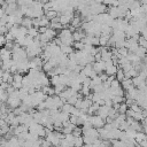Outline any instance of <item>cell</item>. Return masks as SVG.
Listing matches in <instances>:
<instances>
[{"label":"cell","instance_id":"cell-12","mask_svg":"<svg viewBox=\"0 0 147 147\" xmlns=\"http://www.w3.org/2000/svg\"><path fill=\"white\" fill-rule=\"evenodd\" d=\"M134 54H136L138 57H140V59L142 60V59H145V56L147 55V52H146V49H145L144 47H140V46H139Z\"/></svg>","mask_w":147,"mask_h":147},{"label":"cell","instance_id":"cell-35","mask_svg":"<svg viewBox=\"0 0 147 147\" xmlns=\"http://www.w3.org/2000/svg\"><path fill=\"white\" fill-rule=\"evenodd\" d=\"M91 83H92V79L90 78V77H86L84 80H83V83H82V85L83 86H88L90 87V85H91Z\"/></svg>","mask_w":147,"mask_h":147},{"label":"cell","instance_id":"cell-4","mask_svg":"<svg viewBox=\"0 0 147 147\" xmlns=\"http://www.w3.org/2000/svg\"><path fill=\"white\" fill-rule=\"evenodd\" d=\"M45 139L48 140V141L52 144V146H59V145H60V139L55 136V132H54V131H52L48 136H46Z\"/></svg>","mask_w":147,"mask_h":147},{"label":"cell","instance_id":"cell-38","mask_svg":"<svg viewBox=\"0 0 147 147\" xmlns=\"http://www.w3.org/2000/svg\"><path fill=\"white\" fill-rule=\"evenodd\" d=\"M105 106L108 107V108H111V107H113V101H111V99H105Z\"/></svg>","mask_w":147,"mask_h":147},{"label":"cell","instance_id":"cell-3","mask_svg":"<svg viewBox=\"0 0 147 147\" xmlns=\"http://www.w3.org/2000/svg\"><path fill=\"white\" fill-rule=\"evenodd\" d=\"M92 68H93V71H95L98 75L102 74V71L106 70V67H105V62H103V61L92 63Z\"/></svg>","mask_w":147,"mask_h":147},{"label":"cell","instance_id":"cell-16","mask_svg":"<svg viewBox=\"0 0 147 147\" xmlns=\"http://www.w3.org/2000/svg\"><path fill=\"white\" fill-rule=\"evenodd\" d=\"M28 36H30V37H32V38L38 37V36H39L38 29H36V28H30V29H28Z\"/></svg>","mask_w":147,"mask_h":147},{"label":"cell","instance_id":"cell-1","mask_svg":"<svg viewBox=\"0 0 147 147\" xmlns=\"http://www.w3.org/2000/svg\"><path fill=\"white\" fill-rule=\"evenodd\" d=\"M88 121H90V123H91L92 127H94V129H102V127L105 126V124H106L105 119H103V118H101V117H100V116H98V115L88 116Z\"/></svg>","mask_w":147,"mask_h":147},{"label":"cell","instance_id":"cell-40","mask_svg":"<svg viewBox=\"0 0 147 147\" xmlns=\"http://www.w3.org/2000/svg\"><path fill=\"white\" fill-rule=\"evenodd\" d=\"M94 60H95V62H100L101 61V53H96L94 55Z\"/></svg>","mask_w":147,"mask_h":147},{"label":"cell","instance_id":"cell-9","mask_svg":"<svg viewBox=\"0 0 147 147\" xmlns=\"http://www.w3.org/2000/svg\"><path fill=\"white\" fill-rule=\"evenodd\" d=\"M117 70H118V68L116 67V65H110V67H107L106 68V72L105 74H107L108 76H115L116 75V72H117Z\"/></svg>","mask_w":147,"mask_h":147},{"label":"cell","instance_id":"cell-46","mask_svg":"<svg viewBox=\"0 0 147 147\" xmlns=\"http://www.w3.org/2000/svg\"><path fill=\"white\" fill-rule=\"evenodd\" d=\"M0 61H1V57H0Z\"/></svg>","mask_w":147,"mask_h":147},{"label":"cell","instance_id":"cell-31","mask_svg":"<svg viewBox=\"0 0 147 147\" xmlns=\"http://www.w3.org/2000/svg\"><path fill=\"white\" fill-rule=\"evenodd\" d=\"M115 121H117V122L121 124V123H123V122L126 121V115H125V114H118V116H117V118H116Z\"/></svg>","mask_w":147,"mask_h":147},{"label":"cell","instance_id":"cell-11","mask_svg":"<svg viewBox=\"0 0 147 147\" xmlns=\"http://www.w3.org/2000/svg\"><path fill=\"white\" fill-rule=\"evenodd\" d=\"M121 86H122V88H123L124 91H127L131 86H133V85H132V79H131V78L124 79V80L121 83Z\"/></svg>","mask_w":147,"mask_h":147},{"label":"cell","instance_id":"cell-39","mask_svg":"<svg viewBox=\"0 0 147 147\" xmlns=\"http://www.w3.org/2000/svg\"><path fill=\"white\" fill-rule=\"evenodd\" d=\"M40 147H52V144H51L48 140L44 139L42 142H41V146H40Z\"/></svg>","mask_w":147,"mask_h":147},{"label":"cell","instance_id":"cell-7","mask_svg":"<svg viewBox=\"0 0 147 147\" xmlns=\"http://www.w3.org/2000/svg\"><path fill=\"white\" fill-rule=\"evenodd\" d=\"M82 72H83V74H84L86 77H90V78H91V76H92V72H93V68H92V64H86V65L83 68Z\"/></svg>","mask_w":147,"mask_h":147},{"label":"cell","instance_id":"cell-34","mask_svg":"<svg viewBox=\"0 0 147 147\" xmlns=\"http://www.w3.org/2000/svg\"><path fill=\"white\" fill-rule=\"evenodd\" d=\"M118 87H121V83H119L118 80L114 79V80H113V82L110 83V88L115 90V88H118Z\"/></svg>","mask_w":147,"mask_h":147},{"label":"cell","instance_id":"cell-41","mask_svg":"<svg viewBox=\"0 0 147 147\" xmlns=\"http://www.w3.org/2000/svg\"><path fill=\"white\" fill-rule=\"evenodd\" d=\"M6 44V39L5 36H0V47H3V45Z\"/></svg>","mask_w":147,"mask_h":147},{"label":"cell","instance_id":"cell-23","mask_svg":"<svg viewBox=\"0 0 147 147\" xmlns=\"http://www.w3.org/2000/svg\"><path fill=\"white\" fill-rule=\"evenodd\" d=\"M72 107H74V106H70V105H68V103H64V105L62 106V108H61V111H63V113L70 115V111H71Z\"/></svg>","mask_w":147,"mask_h":147},{"label":"cell","instance_id":"cell-6","mask_svg":"<svg viewBox=\"0 0 147 147\" xmlns=\"http://www.w3.org/2000/svg\"><path fill=\"white\" fill-rule=\"evenodd\" d=\"M21 26L26 28V29L33 28V26H32V18H29V17H23V18H22V22H21Z\"/></svg>","mask_w":147,"mask_h":147},{"label":"cell","instance_id":"cell-33","mask_svg":"<svg viewBox=\"0 0 147 147\" xmlns=\"http://www.w3.org/2000/svg\"><path fill=\"white\" fill-rule=\"evenodd\" d=\"M99 38L100 37H92L91 39V45L93 47H99Z\"/></svg>","mask_w":147,"mask_h":147},{"label":"cell","instance_id":"cell-27","mask_svg":"<svg viewBox=\"0 0 147 147\" xmlns=\"http://www.w3.org/2000/svg\"><path fill=\"white\" fill-rule=\"evenodd\" d=\"M130 109H131L132 111H134V113H140V114H141V113H142V110H144V109H142L140 106H138L137 103L132 105V106L130 107Z\"/></svg>","mask_w":147,"mask_h":147},{"label":"cell","instance_id":"cell-15","mask_svg":"<svg viewBox=\"0 0 147 147\" xmlns=\"http://www.w3.org/2000/svg\"><path fill=\"white\" fill-rule=\"evenodd\" d=\"M115 78H116V80H118L119 83H122L125 78H124V71L122 70V69H119L118 68V70H117V72H116V75H115Z\"/></svg>","mask_w":147,"mask_h":147},{"label":"cell","instance_id":"cell-26","mask_svg":"<svg viewBox=\"0 0 147 147\" xmlns=\"http://www.w3.org/2000/svg\"><path fill=\"white\" fill-rule=\"evenodd\" d=\"M41 69H42V71H45V72H49L53 68H52V65H51V63H49V62H44V64H42Z\"/></svg>","mask_w":147,"mask_h":147},{"label":"cell","instance_id":"cell-5","mask_svg":"<svg viewBox=\"0 0 147 147\" xmlns=\"http://www.w3.org/2000/svg\"><path fill=\"white\" fill-rule=\"evenodd\" d=\"M108 111H109V108H108V107H106V106H101V107L99 108V110L95 113V115H98V116H100L101 118L106 119V118L108 117Z\"/></svg>","mask_w":147,"mask_h":147},{"label":"cell","instance_id":"cell-22","mask_svg":"<svg viewBox=\"0 0 147 147\" xmlns=\"http://www.w3.org/2000/svg\"><path fill=\"white\" fill-rule=\"evenodd\" d=\"M22 80H23V75H21L18 72H16V74L13 75V82H15V83H22Z\"/></svg>","mask_w":147,"mask_h":147},{"label":"cell","instance_id":"cell-43","mask_svg":"<svg viewBox=\"0 0 147 147\" xmlns=\"http://www.w3.org/2000/svg\"><path fill=\"white\" fill-rule=\"evenodd\" d=\"M3 125H6V122H5L3 119H1V118H0V129H1Z\"/></svg>","mask_w":147,"mask_h":147},{"label":"cell","instance_id":"cell-45","mask_svg":"<svg viewBox=\"0 0 147 147\" xmlns=\"http://www.w3.org/2000/svg\"><path fill=\"white\" fill-rule=\"evenodd\" d=\"M54 147H60V146H54Z\"/></svg>","mask_w":147,"mask_h":147},{"label":"cell","instance_id":"cell-37","mask_svg":"<svg viewBox=\"0 0 147 147\" xmlns=\"http://www.w3.org/2000/svg\"><path fill=\"white\" fill-rule=\"evenodd\" d=\"M99 77H100V79H101V82L102 83H105V82H107V79H108V75L107 74H100V75H98Z\"/></svg>","mask_w":147,"mask_h":147},{"label":"cell","instance_id":"cell-14","mask_svg":"<svg viewBox=\"0 0 147 147\" xmlns=\"http://www.w3.org/2000/svg\"><path fill=\"white\" fill-rule=\"evenodd\" d=\"M49 39H51V41L54 39V38H56L57 37V32L55 31V30H53V29H47V31H46V33H45Z\"/></svg>","mask_w":147,"mask_h":147},{"label":"cell","instance_id":"cell-19","mask_svg":"<svg viewBox=\"0 0 147 147\" xmlns=\"http://www.w3.org/2000/svg\"><path fill=\"white\" fill-rule=\"evenodd\" d=\"M84 146V141H83V136L82 137H77L74 140V147H83Z\"/></svg>","mask_w":147,"mask_h":147},{"label":"cell","instance_id":"cell-36","mask_svg":"<svg viewBox=\"0 0 147 147\" xmlns=\"http://www.w3.org/2000/svg\"><path fill=\"white\" fill-rule=\"evenodd\" d=\"M64 139H65L67 141H69V142H74L75 137L72 136V133H70V134H65V136H64Z\"/></svg>","mask_w":147,"mask_h":147},{"label":"cell","instance_id":"cell-29","mask_svg":"<svg viewBox=\"0 0 147 147\" xmlns=\"http://www.w3.org/2000/svg\"><path fill=\"white\" fill-rule=\"evenodd\" d=\"M138 45H139L140 47H144V48H145V47L147 46V40H146L142 36H140L139 39H138Z\"/></svg>","mask_w":147,"mask_h":147},{"label":"cell","instance_id":"cell-21","mask_svg":"<svg viewBox=\"0 0 147 147\" xmlns=\"http://www.w3.org/2000/svg\"><path fill=\"white\" fill-rule=\"evenodd\" d=\"M72 136H74L75 138H77V137H82V136H83V130H82V127L76 126V127L74 129V131H72Z\"/></svg>","mask_w":147,"mask_h":147},{"label":"cell","instance_id":"cell-44","mask_svg":"<svg viewBox=\"0 0 147 147\" xmlns=\"http://www.w3.org/2000/svg\"><path fill=\"white\" fill-rule=\"evenodd\" d=\"M145 49H146V52H147V46H146V47H145Z\"/></svg>","mask_w":147,"mask_h":147},{"label":"cell","instance_id":"cell-30","mask_svg":"<svg viewBox=\"0 0 147 147\" xmlns=\"http://www.w3.org/2000/svg\"><path fill=\"white\" fill-rule=\"evenodd\" d=\"M77 100H78V99H77V96H76V94H75V95L70 96V98L67 100V103L70 105V106H75V103L77 102Z\"/></svg>","mask_w":147,"mask_h":147},{"label":"cell","instance_id":"cell-10","mask_svg":"<svg viewBox=\"0 0 147 147\" xmlns=\"http://www.w3.org/2000/svg\"><path fill=\"white\" fill-rule=\"evenodd\" d=\"M60 51H61V53L64 54V55H69L70 53L74 52V49H72L71 46H65V45H61V46H60Z\"/></svg>","mask_w":147,"mask_h":147},{"label":"cell","instance_id":"cell-47","mask_svg":"<svg viewBox=\"0 0 147 147\" xmlns=\"http://www.w3.org/2000/svg\"><path fill=\"white\" fill-rule=\"evenodd\" d=\"M52 147H54V146H52Z\"/></svg>","mask_w":147,"mask_h":147},{"label":"cell","instance_id":"cell-2","mask_svg":"<svg viewBox=\"0 0 147 147\" xmlns=\"http://www.w3.org/2000/svg\"><path fill=\"white\" fill-rule=\"evenodd\" d=\"M6 105H7L9 108H11V109L14 110V109L18 108V107L22 105V101H21L18 98H15V96H8V99H7V101H6Z\"/></svg>","mask_w":147,"mask_h":147},{"label":"cell","instance_id":"cell-8","mask_svg":"<svg viewBox=\"0 0 147 147\" xmlns=\"http://www.w3.org/2000/svg\"><path fill=\"white\" fill-rule=\"evenodd\" d=\"M70 25L75 26V28L77 29L79 25H82V17H80V16H78V15L74 16V18H72V20H71V22H70Z\"/></svg>","mask_w":147,"mask_h":147},{"label":"cell","instance_id":"cell-42","mask_svg":"<svg viewBox=\"0 0 147 147\" xmlns=\"http://www.w3.org/2000/svg\"><path fill=\"white\" fill-rule=\"evenodd\" d=\"M142 132L147 136V124H145V125H142Z\"/></svg>","mask_w":147,"mask_h":147},{"label":"cell","instance_id":"cell-17","mask_svg":"<svg viewBox=\"0 0 147 147\" xmlns=\"http://www.w3.org/2000/svg\"><path fill=\"white\" fill-rule=\"evenodd\" d=\"M79 93L85 98V96H87L90 93H93V92H92V90H91L88 86H83V87H82V90L79 91Z\"/></svg>","mask_w":147,"mask_h":147},{"label":"cell","instance_id":"cell-28","mask_svg":"<svg viewBox=\"0 0 147 147\" xmlns=\"http://www.w3.org/2000/svg\"><path fill=\"white\" fill-rule=\"evenodd\" d=\"M49 82L52 83V85L55 87L56 85H59L60 84V76H54V77H52L51 79H49Z\"/></svg>","mask_w":147,"mask_h":147},{"label":"cell","instance_id":"cell-25","mask_svg":"<svg viewBox=\"0 0 147 147\" xmlns=\"http://www.w3.org/2000/svg\"><path fill=\"white\" fill-rule=\"evenodd\" d=\"M72 46H74V48H76L77 51H83L84 47H85V45H84L82 41H75Z\"/></svg>","mask_w":147,"mask_h":147},{"label":"cell","instance_id":"cell-20","mask_svg":"<svg viewBox=\"0 0 147 147\" xmlns=\"http://www.w3.org/2000/svg\"><path fill=\"white\" fill-rule=\"evenodd\" d=\"M45 16H46V18H47L48 21H52L53 18H55V17L57 16V13H56L55 10H49V11H47V13L45 14Z\"/></svg>","mask_w":147,"mask_h":147},{"label":"cell","instance_id":"cell-13","mask_svg":"<svg viewBox=\"0 0 147 147\" xmlns=\"http://www.w3.org/2000/svg\"><path fill=\"white\" fill-rule=\"evenodd\" d=\"M146 139H147V136L144 132H137V134L134 137V140L137 144H140L142 140H146Z\"/></svg>","mask_w":147,"mask_h":147},{"label":"cell","instance_id":"cell-32","mask_svg":"<svg viewBox=\"0 0 147 147\" xmlns=\"http://www.w3.org/2000/svg\"><path fill=\"white\" fill-rule=\"evenodd\" d=\"M5 39H6V42H9V41H14L15 40V37L10 33V32H7L5 34Z\"/></svg>","mask_w":147,"mask_h":147},{"label":"cell","instance_id":"cell-18","mask_svg":"<svg viewBox=\"0 0 147 147\" xmlns=\"http://www.w3.org/2000/svg\"><path fill=\"white\" fill-rule=\"evenodd\" d=\"M111 101H113V105H121L123 102H125V98L124 96H111Z\"/></svg>","mask_w":147,"mask_h":147},{"label":"cell","instance_id":"cell-24","mask_svg":"<svg viewBox=\"0 0 147 147\" xmlns=\"http://www.w3.org/2000/svg\"><path fill=\"white\" fill-rule=\"evenodd\" d=\"M127 109H129V107L126 106V103H125V102H123V103H121V105H119V108H118L117 113H118V114H125Z\"/></svg>","mask_w":147,"mask_h":147}]
</instances>
